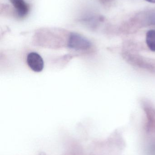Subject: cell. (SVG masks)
Returning <instances> with one entry per match:
<instances>
[{
  "label": "cell",
  "mask_w": 155,
  "mask_h": 155,
  "mask_svg": "<svg viewBox=\"0 0 155 155\" xmlns=\"http://www.w3.org/2000/svg\"><path fill=\"white\" fill-rule=\"evenodd\" d=\"M146 1H147V2H149L155 3V0H146Z\"/></svg>",
  "instance_id": "cell-5"
},
{
  "label": "cell",
  "mask_w": 155,
  "mask_h": 155,
  "mask_svg": "<svg viewBox=\"0 0 155 155\" xmlns=\"http://www.w3.org/2000/svg\"><path fill=\"white\" fill-rule=\"evenodd\" d=\"M67 45L76 51H86L91 48V43L87 39L78 34L72 33L69 36Z\"/></svg>",
  "instance_id": "cell-1"
},
{
  "label": "cell",
  "mask_w": 155,
  "mask_h": 155,
  "mask_svg": "<svg viewBox=\"0 0 155 155\" xmlns=\"http://www.w3.org/2000/svg\"><path fill=\"white\" fill-rule=\"evenodd\" d=\"M146 42L149 49L155 51V31L150 30L147 33Z\"/></svg>",
  "instance_id": "cell-4"
},
{
  "label": "cell",
  "mask_w": 155,
  "mask_h": 155,
  "mask_svg": "<svg viewBox=\"0 0 155 155\" xmlns=\"http://www.w3.org/2000/svg\"><path fill=\"white\" fill-rule=\"evenodd\" d=\"M26 62L30 69L35 72H40L43 70L44 62L40 54L34 52L28 54Z\"/></svg>",
  "instance_id": "cell-2"
},
{
  "label": "cell",
  "mask_w": 155,
  "mask_h": 155,
  "mask_svg": "<svg viewBox=\"0 0 155 155\" xmlns=\"http://www.w3.org/2000/svg\"><path fill=\"white\" fill-rule=\"evenodd\" d=\"M11 2L20 17H25L28 14L29 5L24 0H11Z\"/></svg>",
  "instance_id": "cell-3"
}]
</instances>
